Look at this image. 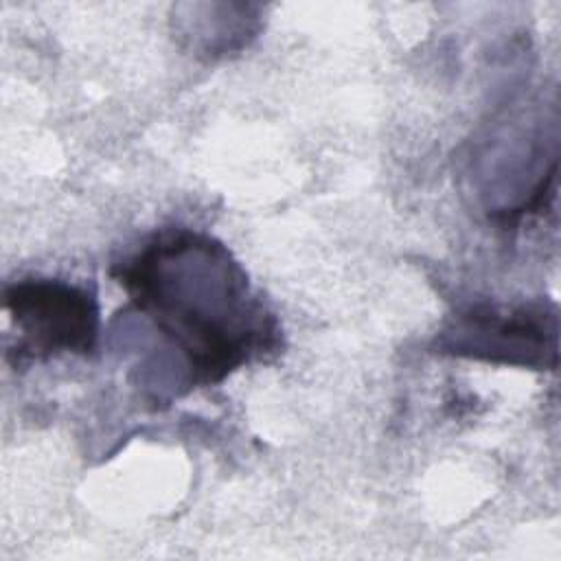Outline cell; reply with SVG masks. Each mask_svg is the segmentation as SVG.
<instances>
[{
	"label": "cell",
	"instance_id": "1",
	"mask_svg": "<svg viewBox=\"0 0 561 561\" xmlns=\"http://www.w3.org/2000/svg\"><path fill=\"white\" fill-rule=\"evenodd\" d=\"M112 274L184 355L191 383H219L278 348L276 318L224 243L208 234L158 232Z\"/></svg>",
	"mask_w": 561,
	"mask_h": 561
},
{
	"label": "cell",
	"instance_id": "3",
	"mask_svg": "<svg viewBox=\"0 0 561 561\" xmlns=\"http://www.w3.org/2000/svg\"><path fill=\"white\" fill-rule=\"evenodd\" d=\"M445 348L458 355L533 368L557 366V313L550 307L515 311L467 309L445 333Z\"/></svg>",
	"mask_w": 561,
	"mask_h": 561
},
{
	"label": "cell",
	"instance_id": "2",
	"mask_svg": "<svg viewBox=\"0 0 561 561\" xmlns=\"http://www.w3.org/2000/svg\"><path fill=\"white\" fill-rule=\"evenodd\" d=\"M4 307L18 327V357L90 355L99 337V305L90 289L53 278L7 287Z\"/></svg>",
	"mask_w": 561,
	"mask_h": 561
}]
</instances>
